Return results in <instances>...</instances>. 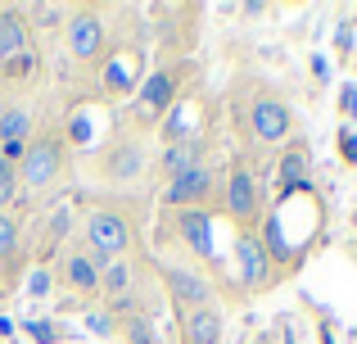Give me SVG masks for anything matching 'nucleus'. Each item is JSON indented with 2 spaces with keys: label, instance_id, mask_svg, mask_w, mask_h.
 <instances>
[{
  "label": "nucleus",
  "instance_id": "27",
  "mask_svg": "<svg viewBox=\"0 0 357 344\" xmlns=\"http://www.w3.org/2000/svg\"><path fill=\"white\" fill-rule=\"evenodd\" d=\"M335 50H340V54L353 50V23H340V27H335Z\"/></svg>",
  "mask_w": 357,
  "mask_h": 344
},
{
  "label": "nucleus",
  "instance_id": "30",
  "mask_svg": "<svg viewBox=\"0 0 357 344\" xmlns=\"http://www.w3.org/2000/svg\"><path fill=\"white\" fill-rule=\"evenodd\" d=\"M312 77H317V82H326V77H331V63H326L321 54H317V59H312Z\"/></svg>",
  "mask_w": 357,
  "mask_h": 344
},
{
  "label": "nucleus",
  "instance_id": "8",
  "mask_svg": "<svg viewBox=\"0 0 357 344\" xmlns=\"http://www.w3.org/2000/svg\"><path fill=\"white\" fill-rule=\"evenodd\" d=\"M236 267H240V285H249V290H262L271 281V263H267L262 240L253 231H240L236 236Z\"/></svg>",
  "mask_w": 357,
  "mask_h": 344
},
{
  "label": "nucleus",
  "instance_id": "5",
  "mask_svg": "<svg viewBox=\"0 0 357 344\" xmlns=\"http://www.w3.org/2000/svg\"><path fill=\"white\" fill-rule=\"evenodd\" d=\"M163 290H167V299H172L181 313H195V308H208L213 304L208 276L190 272V267H163Z\"/></svg>",
  "mask_w": 357,
  "mask_h": 344
},
{
  "label": "nucleus",
  "instance_id": "7",
  "mask_svg": "<svg viewBox=\"0 0 357 344\" xmlns=\"http://www.w3.org/2000/svg\"><path fill=\"white\" fill-rule=\"evenodd\" d=\"M68 50H73V59H100V50H105V18L96 9H82V14L68 18Z\"/></svg>",
  "mask_w": 357,
  "mask_h": 344
},
{
  "label": "nucleus",
  "instance_id": "12",
  "mask_svg": "<svg viewBox=\"0 0 357 344\" xmlns=\"http://www.w3.org/2000/svg\"><path fill=\"white\" fill-rule=\"evenodd\" d=\"M140 168H145V154L136 141H118L100 159V177H109V181H131V177H140Z\"/></svg>",
  "mask_w": 357,
  "mask_h": 344
},
{
  "label": "nucleus",
  "instance_id": "23",
  "mask_svg": "<svg viewBox=\"0 0 357 344\" xmlns=\"http://www.w3.org/2000/svg\"><path fill=\"white\" fill-rule=\"evenodd\" d=\"M335 145H340V159L349 163V168H357V132H349V127H344V132L335 136Z\"/></svg>",
  "mask_w": 357,
  "mask_h": 344
},
{
  "label": "nucleus",
  "instance_id": "31",
  "mask_svg": "<svg viewBox=\"0 0 357 344\" xmlns=\"http://www.w3.org/2000/svg\"><path fill=\"white\" fill-rule=\"evenodd\" d=\"M321 344H335V336H331V322H321Z\"/></svg>",
  "mask_w": 357,
  "mask_h": 344
},
{
  "label": "nucleus",
  "instance_id": "22",
  "mask_svg": "<svg viewBox=\"0 0 357 344\" xmlns=\"http://www.w3.org/2000/svg\"><path fill=\"white\" fill-rule=\"evenodd\" d=\"M0 73H5V77H27V73H36V54H32V50H27V54H18V59L0 63Z\"/></svg>",
  "mask_w": 357,
  "mask_h": 344
},
{
  "label": "nucleus",
  "instance_id": "24",
  "mask_svg": "<svg viewBox=\"0 0 357 344\" xmlns=\"http://www.w3.org/2000/svg\"><path fill=\"white\" fill-rule=\"evenodd\" d=\"M340 114L357 123V87H353V82H349V87H340Z\"/></svg>",
  "mask_w": 357,
  "mask_h": 344
},
{
  "label": "nucleus",
  "instance_id": "3",
  "mask_svg": "<svg viewBox=\"0 0 357 344\" xmlns=\"http://www.w3.org/2000/svg\"><path fill=\"white\" fill-rule=\"evenodd\" d=\"M59 172H63V141L59 136H36V141H27V154H23V163H18V186L41 190V186H50Z\"/></svg>",
  "mask_w": 357,
  "mask_h": 344
},
{
  "label": "nucleus",
  "instance_id": "13",
  "mask_svg": "<svg viewBox=\"0 0 357 344\" xmlns=\"http://www.w3.org/2000/svg\"><path fill=\"white\" fill-rule=\"evenodd\" d=\"M32 50V41H27V18L23 9H0V63L18 59V54Z\"/></svg>",
  "mask_w": 357,
  "mask_h": 344
},
{
  "label": "nucleus",
  "instance_id": "4",
  "mask_svg": "<svg viewBox=\"0 0 357 344\" xmlns=\"http://www.w3.org/2000/svg\"><path fill=\"white\" fill-rule=\"evenodd\" d=\"M213 186H218L213 168H208V163H199V168H190V172H181V177L167 181L163 204H172L176 213H181V209H204V204L213 200Z\"/></svg>",
  "mask_w": 357,
  "mask_h": 344
},
{
  "label": "nucleus",
  "instance_id": "14",
  "mask_svg": "<svg viewBox=\"0 0 357 344\" xmlns=\"http://www.w3.org/2000/svg\"><path fill=\"white\" fill-rule=\"evenodd\" d=\"M204 136H181V141H172L163 150V172H167V181L172 177H181V172H190V168H199L204 163Z\"/></svg>",
  "mask_w": 357,
  "mask_h": 344
},
{
  "label": "nucleus",
  "instance_id": "11",
  "mask_svg": "<svg viewBox=\"0 0 357 344\" xmlns=\"http://www.w3.org/2000/svg\"><path fill=\"white\" fill-rule=\"evenodd\" d=\"M298 190H312V181H307V145L289 141L285 150H280V204Z\"/></svg>",
  "mask_w": 357,
  "mask_h": 344
},
{
  "label": "nucleus",
  "instance_id": "26",
  "mask_svg": "<svg viewBox=\"0 0 357 344\" xmlns=\"http://www.w3.org/2000/svg\"><path fill=\"white\" fill-rule=\"evenodd\" d=\"M27 336L41 340V344H54V340H59V331H54L50 322H32V327H27Z\"/></svg>",
  "mask_w": 357,
  "mask_h": 344
},
{
  "label": "nucleus",
  "instance_id": "20",
  "mask_svg": "<svg viewBox=\"0 0 357 344\" xmlns=\"http://www.w3.org/2000/svg\"><path fill=\"white\" fill-rule=\"evenodd\" d=\"M14 200H18V168L0 159V213H5V204H14Z\"/></svg>",
  "mask_w": 357,
  "mask_h": 344
},
{
  "label": "nucleus",
  "instance_id": "10",
  "mask_svg": "<svg viewBox=\"0 0 357 344\" xmlns=\"http://www.w3.org/2000/svg\"><path fill=\"white\" fill-rule=\"evenodd\" d=\"M176 236L185 240L190 254L213 258V213L208 209H181L176 213Z\"/></svg>",
  "mask_w": 357,
  "mask_h": 344
},
{
  "label": "nucleus",
  "instance_id": "32",
  "mask_svg": "<svg viewBox=\"0 0 357 344\" xmlns=\"http://www.w3.org/2000/svg\"><path fill=\"white\" fill-rule=\"evenodd\" d=\"M0 118H5V100H0Z\"/></svg>",
  "mask_w": 357,
  "mask_h": 344
},
{
  "label": "nucleus",
  "instance_id": "33",
  "mask_svg": "<svg viewBox=\"0 0 357 344\" xmlns=\"http://www.w3.org/2000/svg\"><path fill=\"white\" fill-rule=\"evenodd\" d=\"M154 344H167V340H154Z\"/></svg>",
  "mask_w": 357,
  "mask_h": 344
},
{
  "label": "nucleus",
  "instance_id": "18",
  "mask_svg": "<svg viewBox=\"0 0 357 344\" xmlns=\"http://www.w3.org/2000/svg\"><path fill=\"white\" fill-rule=\"evenodd\" d=\"M23 254V236H18V218L0 213V263H18Z\"/></svg>",
  "mask_w": 357,
  "mask_h": 344
},
{
  "label": "nucleus",
  "instance_id": "15",
  "mask_svg": "<svg viewBox=\"0 0 357 344\" xmlns=\"http://www.w3.org/2000/svg\"><path fill=\"white\" fill-rule=\"evenodd\" d=\"M181 344H222V313L213 308H195L181 322Z\"/></svg>",
  "mask_w": 357,
  "mask_h": 344
},
{
  "label": "nucleus",
  "instance_id": "28",
  "mask_svg": "<svg viewBox=\"0 0 357 344\" xmlns=\"http://www.w3.org/2000/svg\"><path fill=\"white\" fill-rule=\"evenodd\" d=\"M27 290H32V294H45V290H50V272H32Z\"/></svg>",
  "mask_w": 357,
  "mask_h": 344
},
{
  "label": "nucleus",
  "instance_id": "29",
  "mask_svg": "<svg viewBox=\"0 0 357 344\" xmlns=\"http://www.w3.org/2000/svg\"><path fill=\"white\" fill-rule=\"evenodd\" d=\"M86 327H91V331H114V317H105V313H91Z\"/></svg>",
  "mask_w": 357,
  "mask_h": 344
},
{
  "label": "nucleus",
  "instance_id": "21",
  "mask_svg": "<svg viewBox=\"0 0 357 344\" xmlns=\"http://www.w3.org/2000/svg\"><path fill=\"white\" fill-rule=\"evenodd\" d=\"M23 18H27V23L36 18L41 27H54V23H63V5H27Z\"/></svg>",
  "mask_w": 357,
  "mask_h": 344
},
{
  "label": "nucleus",
  "instance_id": "2",
  "mask_svg": "<svg viewBox=\"0 0 357 344\" xmlns=\"http://www.w3.org/2000/svg\"><path fill=\"white\" fill-rule=\"evenodd\" d=\"M176 96H181V68H158L140 82L136 100H131V114H136V123H158V118L172 114Z\"/></svg>",
  "mask_w": 357,
  "mask_h": 344
},
{
  "label": "nucleus",
  "instance_id": "25",
  "mask_svg": "<svg viewBox=\"0 0 357 344\" xmlns=\"http://www.w3.org/2000/svg\"><path fill=\"white\" fill-rule=\"evenodd\" d=\"M23 154H27V141H0V159H5V163H14V168H18Z\"/></svg>",
  "mask_w": 357,
  "mask_h": 344
},
{
  "label": "nucleus",
  "instance_id": "6",
  "mask_svg": "<svg viewBox=\"0 0 357 344\" xmlns=\"http://www.w3.org/2000/svg\"><path fill=\"white\" fill-rule=\"evenodd\" d=\"M249 132L258 136L262 145H280L289 141V132H294V118H289V109L280 105L276 96H258L249 109Z\"/></svg>",
  "mask_w": 357,
  "mask_h": 344
},
{
  "label": "nucleus",
  "instance_id": "19",
  "mask_svg": "<svg viewBox=\"0 0 357 344\" xmlns=\"http://www.w3.org/2000/svg\"><path fill=\"white\" fill-rule=\"evenodd\" d=\"M122 340L127 344H154V327H149L145 313H131V317H122Z\"/></svg>",
  "mask_w": 357,
  "mask_h": 344
},
{
  "label": "nucleus",
  "instance_id": "9",
  "mask_svg": "<svg viewBox=\"0 0 357 344\" xmlns=\"http://www.w3.org/2000/svg\"><path fill=\"white\" fill-rule=\"evenodd\" d=\"M227 213L240 222V227H249V222L258 218V181H253L249 168H231V177H227Z\"/></svg>",
  "mask_w": 357,
  "mask_h": 344
},
{
  "label": "nucleus",
  "instance_id": "17",
  "mask_svg": "<svg viewBox=\"0 0 357 344\" xmlns=\"http://www.w3.org/2000/svg\"><path fill=\"white\" fill-rule=\"evenodd\" d=\"M27 132H32V109H27V105H5L0 141H27Z\"/></svg>",
  "mask_w": 357,
  "mask_h": 344
},
{
  "label": "nucleus",
  "instance_id": "16",
  "mask_svg": "<svg viewBox=\"0 0 357 344\" xmlns=\"http://www.w3.org/2000/svg\"><path fill=\"white\" fill-rule=\"evenodd\" d=\"M100 276H105V267H96V258H91L86 249L63 258V281L77 294H100Z\"/></svg>",
  "mask_w": 357,
  "mask_h": 344
},
{
  "label": "nucleus",
  "instance_id": "1",
  "mask_svg": "<svg viewBox=\"0 0 357 344\" xmlns=\"http://www.w3.org/2000/svg\"><path fill=\"white\" fill-rule=\"evenodd\" d=\"M82 240H86V254L96 258V267H109L131 249V222L118 209H91Z\"/></svg>",
  "mask_w": 357,
  "mask_h": 344
}]
</instances>
